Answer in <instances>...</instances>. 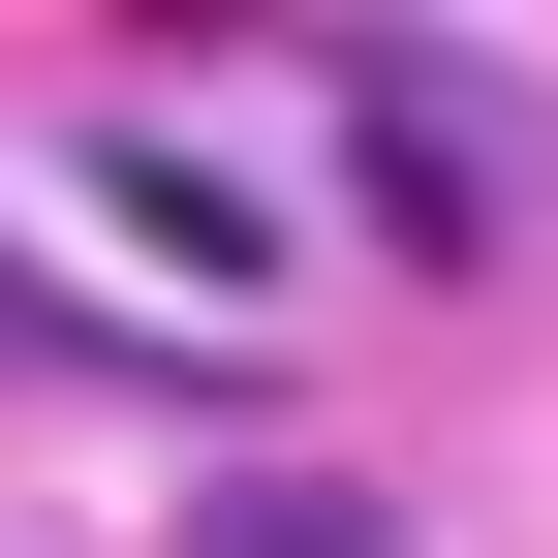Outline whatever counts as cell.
Listing matches in <instances>:
<instances>
[{"label":"cell","instance_id":"obj_1","mask_svg":"<svg viewBox=\"0 0 558 558\" xmlns=\"http://www.w3.org/2000/svg\"><path fill=\"white\" fill-rule=\"evenodd\" d=\"M341 156H373V218L435 248V279L527 218V94H497V62H341Z\"/></svg>","mask_w":558,"mask_h":558},{"label":"cell","instance_id":"obj_2","mask_svg":"<svg viewBox=\"0 0 558 558\" xmlns=\"http://www.w3.org/2000/svg\"><path fill=\"white\" fill-rule=\"evenodd\" d=\"M186 558H403V527L341 497V465H248V497H186Z\"/></svg>","mask_w":558,"mask_h":558},{"label":"cell","instance_id":"obj_3","mask_svg":"<svg viewBox=\"0 0 558 558\" xmlns=\"http://www.w3.org/2000/svg\"><path fill=\"white\" fill-rule=\"evenodd\" d=\"M0 341H62V311H32V279H0Z\"/></svg>","mask_w":558,"mask_h":558}]
</instances>
